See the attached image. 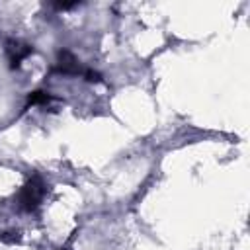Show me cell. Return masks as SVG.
<instances>
[{"label": "cell", "mask_w": 250, "mask_h": 250, "mask_svg": "<svg viewBox=\"0 0 250 250\" xmlns=\"http://www.w3.org/2000/svg\"><path fill=\"white\" fill-rule=\"evenodd\" d=\"M43 195H45V184H43V180H41L39 176H33V178L27 180L25 186L21 188V191H20V195H18V205H20V209H23V211H33V209H37V205L41 203Z\"/></svg>", "instance_id": "1"}, {"label": "cell", "mask_w": 250, "mask_h": 250, "mask_svg": "<svg viewBox=\"0 0 250 250\" xmlns=\"http://www.w3.org/2000/svg\"><path fill=\"white\" fill-rule=\"evenodd\" d=\"M31 47L25 45V43H20V41H10L8 47H6V53H8V59L12 62V66H18L25 57L31 55Z\"/></svg>", "instance_id": "2"}, {"label": "cell", "mask_w": 250, "mask_h": 250, "mask_svg": "<svg viewBox=\"0 0 250 250\" xmlns=\"http://www.w3.org/2000/svg\"><path fill=\"white\" fill-rule=\"evenodd\" d=\"M59 68L62 72H78V62L68 51H62L59 55Z\"/></svg>", "instance_id": "3"}, {"label": "cell", "mask_w": 250, "mask_h": 250, "mask_svg": "<svg viewBox=\"0 0 250 250\" xmlns=\"http://www.w3.org/2000/svg\"><path fill=\"white\" fill-rule=\"evenodd\" d=\"M49 100H51V96H49L47 92H41V90L31 92V94L27 96V102H29V104H47Z\"/></svg>", "instance_id": "4"}]
</instances>
